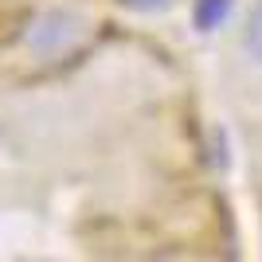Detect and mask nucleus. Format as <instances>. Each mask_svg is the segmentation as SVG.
Masks as SVG:
<instances>
[{
	"label": "nucleus",
	"mask_w": 262,
	"mask_h": 262,
	"mask_svg": "<svg viewBox=\"0 0 262 262\" xmlns=\"http://www.w3.org/2000/svg\"><path fill=\"white\" fill-rule=\"evenodd\" d=\"M28 39H32L35 47H39V51H59V47H71V43H78V39H82V24L78 20H71V16H47V20H39L35 24V32L28 35Z\"/></svg>",
	"instance_id": "1"
},
{
	"label": "nucleus",
	"mask_w": 262,
	"mask_h": 262,
	"mask_svg": "<svg viewBox=\"0 0 262 262\" xmlns=\"http://www.w3.org/2000/svg\"><path fill=\"white\" fill-rule=\"evenodd\" d=\"M227 12H231V0H196V28L200 32H215L227 20Z\"/></svg>",
	"instance_id": "2"
},
{
	"label": "nucleus",
	"mask_w": 262,
	"mask_h": 262,
	"mask_svg": "<svg viewBox=\"0 0 262 262\" xmlns=\"http://www.w3.org/2000/svg\"><path fill=\"white\" fill-rule=\"evenodd\" d=\"M243 43H247V51L254 55L262 63V0L254 4V12H251V24H247V35H243Z\"/></svg>",
	"instance_id": "3"
},
{
	"label": "nucleus",
	"mask_w": 262,
	"mask_h": 262,
	"mask_svg": "<svg viewBox=\"0 0 262 262\" xmlns=\"http://www.w3.org/2000/svg\"><path fill=\"white\" fill-rule=\"evenodd\" d=\"M121 4H129V8H141V12H149V8H164L168 0H121Z\"/></svg>",
	"instance_id": "4"
}]
</instances>
